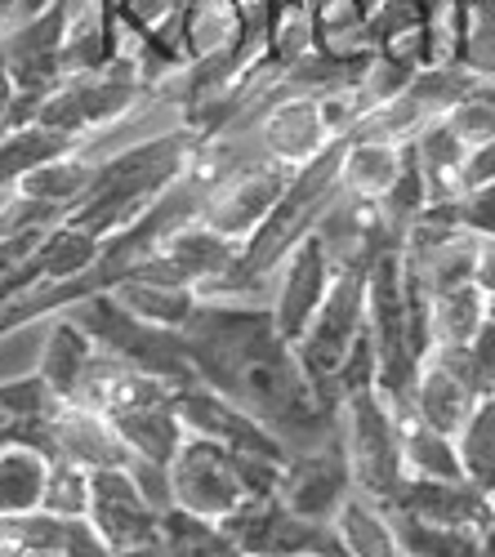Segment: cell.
Here are the masks:
<instances>
[{"instance_id":"6da1fadb","label":"cell","mask_w":495,"mask_h":557,"mask_svg":"<svg viewBox=\"0 0 495 557\" xmlns=\"http://www.w3.org/2000/svg\"><path fill=\"white\" fill-rule=\"evenodd\" d=\"M339 429H344L339 446H344L348 473H352V491L388 508L397 486L407 482V463H401L397 424H393V410L380 397V388L344 393Z\"/></svg>"},{"instance_id":"7a4b0ae2","label":"cell","mask_w":495,"mask_h":557,"mask_svg":"<svg viewBox=\"0 0 495 557\" xmlns=\"http://www.w3.org/2000/svg\"><path fill=\"white\" fill-rule=\"evenodd\" d=\"M401 165H407V148L375 144V138H344L339 188L357 201L384 206L388 193L397 188V178H401Z\"/></svg>"},{"instance_id":"3957f363","label":"cell","mask_w":495,"mask_h":557,"mask_svg":"<svg viewBox=\"0 0 495 557\" xmlns=\"http://www.w3.org/2000/svg\"><path fill=\"white\" fill-rule=\"evenodd\" d=\"M495 299L478 282H456L429 290V339L433 348H469L486 326Z\"/></svg>"},{"instance_id":"277c9868","label":"cell","mask_w":495,"mask_h":557,"mask_svg":"<svg viewBox=\"0 0 495 557\" xmlns=\"http://www.w3.org/2000/svg\"><path fill=\"white\" fill-rule=\"evenodd\" d=\"M45 478H50V463L45 455H36L32 446H0V518L5 513H27L45 499Z\"/></svg>"},{"instance_id":"5b68a950","label":"cell","mask_w":495,"mask_h":557,"mask_svg":"<svg viewBox=\"0 0 495 557\" xmlns=\"http://www.w3.org/2000/svg\"><path fill=\"white\" fill-rule=\"evenodd\" d=\"M456 450H460V473L465 482H473L478 491L495 495V401H478V410L469 414V424L456 433Z\"/></svg>"},{"instance_id":"8992f818","label":"cell","mask_w":495,"mask_h":557,"mask_svg":"<svg viewBox=\"0 0 495 557\" xmlns=\"http://www.w3.org/2000/svg\"><path fill=\"white\" fill-rule=\"evenodd\" d=\"M460 63L473 76H495V0H465Z\"/></svg>"},{"instance_id":"52a82bcc","label":"cell","mask_w":495,"mask_h":557,"mask_svg":"<svg viewBox=\"0 0 495 557\" xmlns=\"http://www.w3.org/2000/svg\"><path fill=\"white\" fill-rule=\"evenodd\" d=\"M442 121L451 125V134L465 144V152H473V148H482V144H491V138H495V108L486 99H478V95L456 103Z\"/></svg>"},{"instance_id":"ba28073f","label":"cell","mask_w":495,"mask_h":557,"mask_svg":"<svg viewBox=\"0 0 495 557\" xmlns=\"http://www.w3.org/2000/svg\"><path fill=\"white\" fill-rule=\"evenodd\" d=\"M486 401H495V388H491V393H486Z\"/></svg>"},{"instance_id":"9c48e42d","label":"cell","mask_w":495,"mask_h":557,"mask_svg":"<svg viewBox=\"0 0 495 557\" xmlns=\"http://www.w3.org/2000/svg\"><path fill=\"white\" fill-rule=\"evenodd\" d=\"M367 5H371V10H375V5H380V0H367Z\"/></svg>"}]
</instances>
